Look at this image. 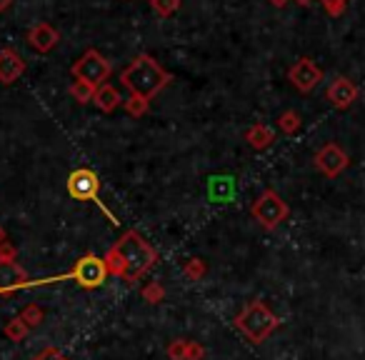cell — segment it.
Masks as SVG:
<instances>
[{"label":"cell","instance_id":"cell-1","mask_svg":"<svg viewBox=\"0 0 365 360\" xmlns=\"http://www.w3.org/2000/svg\"><path fill=\"white\" fill-rule=\"evenodd\" d=\"M155 260H158L155 248L148 240H143V235H138L135 230H128L106 255L108 270L125 278L128 283H135Z\"/></svg>","mask_w":365,"mask_h":360},{"label":"cell","instance_id":"cell-2","mask_svg":"<svg viewBox=\"0 0 365 360\" xmlns=\"http://www.w3.org/2000/svg\"><path fill=\"white\" fill-rule=\"evenodd\" d=\"M120 83L138 98H155L163 88L170 83V73L160 66L153 56L140 53L138 58H133L130 66L120 73Z\"/></svg>","mask_w":365,"mask_h":360},{"label":"cell","instance_id":"cell-3","mask_svg":"<svg viewBox=\"0 0 365 360\" xmlns=\"http://www.w3.org/2000/svg\"><path fill=\"white\" fill-rule=\"evenodd\" d=\"M280 318L263 303V300H250L243 313L235 318V328L250 340V343H263L273 330H278Z\"/></svg>","mask_w":365,"mask_h":360},{"label":"cell","instance_id":"cell-4","mask_svg":"<svg viewBox=\"0 0 365 360\" xmlns=\"http://www.w3.org/2000/svg\"><path fill=\"white\" fill-rule=\"evenodd\" d=\"M110 61H108L103 53H98L96 48H91V51H86L81 58H78L76 63H73L71 73L76 81H83L88 83V86H93L98 91L101 86H106L108 78H110Z\"/></svg>","mask_w":365,"mask_h":360},{"label":"cell","instance_id":"cell-5","mask_svg":"<svg viewBox=\"0 0 365 360\" xmlns=\"http://www.w3.org/2000/svg\"><path fill=\"white\" fill-rule=\"evenodd\" d=\"M250 213H253V218L258 220L265 230H275L280 223H285V220H288L290 208H288V203H285V200L275 193V190L268 188V190H263V193H260V198L253 203Z\"/></svg>","mask_w":365,"mask_h":360},{"label":"cell","instance_id":"cell-6","mask_svg":"<svg viewBox=\"0 0 365 360\" xmlns=\"http://www.w3.org/2000/svg\"><path fill=\"white\" fill-rule=\"evenodd\" d=\"M108 263L106 258H98V255H83L76 263V270L71 273V278H76L83 288H101L108 278Z\"/></svg>","mask_w":365,"mask_h":360},{"label":"cell","instance_id":"cell-7","mask_svg":"<svg viewBox=\"0 0 365 360\" xmlns=\"http://www.w3.org/2000/svg\"><path fill=\"white\" fill-rule=\"evenodd\" d=\"M68 195L76 200H98L101 193V178L91 168H78L68 175Z\"/></svg>","mask_w":365,"mask_h":360},{"label":"cell","instance_id":"cell-8","mask_svg":"<svg viewBox=\"0 0 365 360\" xmlns=\"http://www.w3.org/2000/svg\"><path fill=\"white\" fill-rule=\"evenodd\" d=\"M318 173H323L325 178H338L345 168L350 165V155L338 145V143H325L313 158Z\"/></svg>","mask_w":365,"mask_h":360},{"label":"cell","instance_id":"cell-9","mask_svg":"<svg viewBox=\"0 0 365 360\" xmlns=\"http://www.w3.org/2000/svg\"><path fill=\"white\" fill-rule=\"evenodd\" d=\"M288 81L298 88L300 93H313L315 88L323 81V71L318 68V63L313 58H300L290 66L288 71Z\"/></svg>","mask_w":365,"mask_h":360},{"label":"cell","instance_id":"cell-10","mask_svg":"<svg viewBox=\"0 0 365 360\" xmlns=\"http://www.w3.org/2000/svg\"><path fill=\"white\" fill-rule=\"evenodd\" d=\"M325 101L333 108H338V110H348V108L358 101V86H355L350 78L338 76L328 86V91H325Z\"/></svg>","mask_w":365,"mask_h":360},{"label":"cell","instance_id":"cell-11","mask_svg":"<svg viewBox=\"0 0 365 360\" xmlns=\"http://www.w3.org/2000/svg\"><path fill=\"white\" fill-rule=\"evenodd\" d=\"M23 73H26V58L13 48H3L0 51V83L13 86L16 81H21Z\"/></svg>","mask_w":365,"mask_h":360},{"label":"cell","instance_id":"cell-12","mask_svg":"<svg viewBox=\"0 0 365 360\" xmlns=\"http://www.w3.org/2000/svg\"><path fill=\"white\" fill-rule=\"evenodd\" d=\"M28 46L33 48L36 53H51L53 48L61 43V33L51 26V23H38L28 31Z\"/></svg>","mask_w":365,"mask_h":360},{"label":"cell","instance_id":"cell-13","mask_svg":"<svg viewBox=\"0 0 365 360\" xmlns=\"http://www.w3.org/2000/svg\"><path fill=\"white\" fill-rule=\"evenodd\" d=\"M28 285V275L13 258H0V290H16Z\"/></svg>","mask_w":365,"mask_h":360},{"label":"cell","instance_id":"cell-14","mask_svg":"<svg viewBox=\"0 0 365 360\" xmlns=\"http://www.w3.org/2000/svg\"><path fill=\"white\" fill-rule=\"evenodd\" d=\"M235 195V180L230 175H210L208 178V198L213 203H230Z\"/></svg>","mask_w":365,"mask_h":360},{"label":"cell","instance_id":"cell-15","mask_svg":"<svg viewBox=\"0 0 365 360\" xmlns=\"http://www.w3.org/2000/svg\"><path fill=\"white\" fill-rule=\"evenodd\" d=\"M168 355H170V360H200L205 350L203 345L193 343V340H173L168 345Z\"/></svg>","mask_w":365,"mask_h":360},{"label":"cell","instance_id":"cell-16","mask_svg":"<svg viewBox=\"0 0 365 360\" xmlns=\"http://www.w3.org/2000/svg\"><path fill=\"white\" fill-rule=\"evenodd\" d=\"M245 140H248V145L253 148V150H265V148L273 145L275 133H273V128H268L265 123H255V125H250L248 130H245Z\"/></svg>","mask_w":365,"mask_h":360},{"label":"cell","instance_id":"cell-17","mask_svg":"<svg viewBox=\"0 0 365 360\" xmlns=\"http://www.w3.org/2000/svg\"><path fill=\"white\" fill-rule=\"evenodd\" d=\"M93 103L98 106V110L113 113V110H118V106L123 103V98H120V93H118V88H113L110 83H106V86H101L96 91V98H93Z\"/></svg>","mask_w":365,"mask_h":360},{"label":"cell","instance_id":"cell-18","mask_svg":"<svg viewBox=\"0 0 365 360\" xmlns=\"http://www.w3.org/2000/svg\"><path fill=\"white\" fill-rule=\"evenodd\" d=\"M71 96L76 98L78 103H93V98H96V88L93 86H88V83H83V81H73V86H71Z\"/></svg>","mask_w":365,"mask_h":360},{"label":"cell","instance_id":"cell-19","mask_svg":"<svg viewBox=\"0 0 365 360\" xmlns=\"http://www.w3.org/2000/svg\"><path fill=\"white\" fill-rule=\"evenodd\" d=\"M278 128L285 135H295V133L300 130V115L295 110H285L283 115L278 118Z\"/></svg>","mask_w":365,"mask_h":360},{"label":"cell","instance_id":"cell-20","mask_svg":"<svg viewBox=\"0 0 365 360\" xmlns=\"http://www.w3.org/2000/svg\"><path fill=\"white\" fill-rule=\"evenodd\" d=\"M150 8L160 18H170L173 13L180 11V0H150Z\"/></svg>","mask_w":365,"mask_h":360},{"label":"cell","instance_id":"cell-21","mask_svg":"<svg viewBox=\"0 0 365 360\" xmlns=\"http://www.w3.org/2000/svg\"><path fill=\"white\" fill-rule=\"evenodd\" d=\"M125 103V110L128 115L133 118H140L148 113V106H150V101H145V98H138V96H130V101H123Z\"/></svg>","mask_w":365,"mask_h":360},{"label":"cell","instance_id":"cell-22","mask_svg":"<svg viewBox=\"0 0 365 360\" xmlns=\"http://www.w3.org/2000/svg\"><path fill=\"white\" fill-rule=\"evenodd\" d=\"M28 328H31V325H28L26 320H23V318H16V320H11V323H8L6 335H8L11 340H21L23 335L28 333Z\"/></svg>","mask_w":365,"mask_h":360},{"label":"cell","instance_id":"cell-23","mask_svg":"<svg viewBox=\"0 0 365 360\" xmlns=\"http://www.w3.org/2000/svg\"><path fill=\"white\" fill-rule=\"evenodd\" d=\"M320 3L328 11V16H340L345 11V6H348V0H320Z\"/></svg>","mask_w":365,"mask_h":360},{"label":"cell","instance_id":"cell-24","mask_svg":"<svg viewBox=\"0 0 365 360\" xmlns=\"http://www.w3.org/2000/svg\"><path fill=\"white\" fill-rule=\"evenodd\" d=\"M21 318L26 320L28 325H38V323H41V318H43V313H41V308H36V305H28L26 313H23Z\"/></svg>","mask_w":365,"mask_h":360},{"label":"cell","instance_id":"cell-25","mask_svg":"<svg viewBox=\"0 0 365 360\" xmlns=\"http://www.w3.org/2000/svg\"><path fill=\"white\" fill-rule=\"evenodd\" d=\"M143 295H145L148 303H158V300L163 298V288L158 283H153V285H148V288L143 290Z\"/></svg>","mask_w":365,"mask_h":360},{"label":"cell","instance_id":"cell-26","mask_svg":"<svg viewBox=\"0 0 365 360\" xmlns=\"http://www.w3.org/2000/svg\"><path fill=\"white\" fill-rule=\"evenodd\" d=\"M185 273H188L190 278H200V275L205 273V265L200 263V260H195V258H193V260H190L188 268H185Z\"/></svg>","mask_w":365,"mask_h":360},{"label":"cell","instance_id":"cell-27","mask_svg":"<svg viewBox=\"0 0 365 360\" xmlns=\"http://www.w3.org/2000/svg\"><path fill=\"white\" fill-rule=\"evenodd\" d=\"M36 360H68V358L63 353H58L56 348H48V350H43V353L38 355Z\"/></svg>","mask_w":365,"mask_h":360},{"label":"cell","instance_id":"cell-28","mask_svg":"<svg viewBox=\"0 0 365 360\" xmlns=\"http://www.w3.org/2000/svg\"><path fill=\"white\" fill-rule=\"evenodd\" d=\"M13 6V0H0V13H6Z\"/></svg>","mask_w":365,"mask_h":360},{"label":"cell","instance_id":"cell-29","mask_svg":"<svg viewBox=\"0 0 365 360\" xmlns=\"http://www.w3.org/2000/svg\"><path fill=\"white\" fill-rule=\"evenodd\" d=\"M270 6H275V8H283V6H288V0H268Z\"/></svg>","mask_w":365,"mask_h":360},{"label":"cell","instance_id":"cell-30","mask_svg":"<svg viewBox=\"0 0 365 360\" xmlns=\"http://www.w3.org/2000/svg\"><path fill=\"white\" fill-rule=\"evenodd\" d=\"M3 243H6V230L0 228V248H3Z\"/></svg>","mask_w":365,"mask_h":360},{"label":"cell","instance_id":"cell-31","mask_svg":"<svg viewBox=\"0 0 365 360\" xmlns=\"http://www.w3.org/2000/svg\"><path fill=\"white\" fill-rule=\"evenodd\" d=\"M295 3H298V6H310L313 0H295Z\"/></svg>","mask_w":365,"mask_h":360}]
</instances>
